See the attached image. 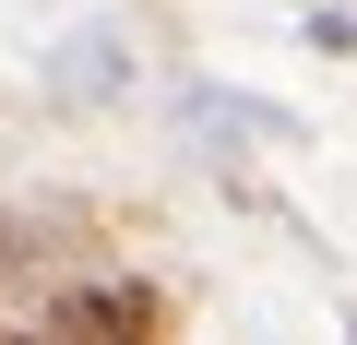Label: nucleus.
Listing matches in <instances>:
<instances>
[{
  "label": "nucleus",
  "mask_w": 357,
  "mask_h": 345,
  "mask_svg": "<svg viewBox=\"0 0 357 345\" xmlns=\"http://www.w3.org/2000/svg\"><path fill=\"white\" fill-rule=\"evenodd\" d=\"M155 321H167V298H155L143 274H84V286H60V345H155Z\"/></svg>",
  "instance_id": "f257e3e1"
},
{
  "label": "nucleus",
  "mask_w": 357,
  "mask_h": 345,
  "mask_svg": "<svg viewBox=\"0 0 357 345\" xmlns=\"http://www.w3.org/2000/svg\"><path fill=\"white\" fill-rule=\"evenodd\" d=\"M119 72H131V60H119L107 36H72V48H60V84H72L84 107H107V95H119Z\"/></svg>",
  "instance_id": "f03ea898"
}]
</instances>
